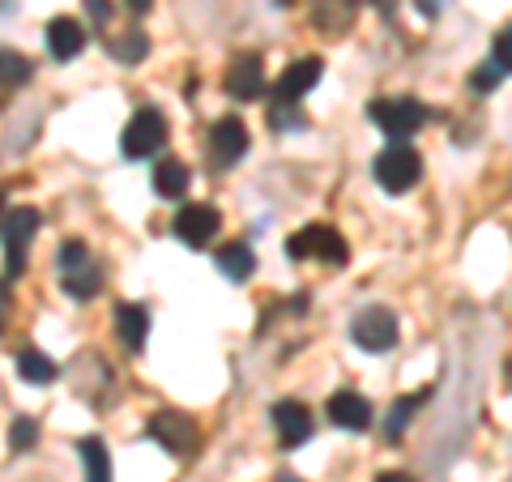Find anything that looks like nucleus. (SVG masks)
Returning <instances> with one entry per match:
<instances>
[{
	"mask_svg": "<svg viewBox=\"0 0 512 482\" xmlns=\"http://www.w3.org/2000/svg\"><path fill=\"white\" fill-rule=\"evenodd\" d=\"M372 175H376V184L384 192H410L414 184H419V175H423V158H419L414 146H406V141H393L389 150L376 154Z\"/></svg>",
	"mask_w": 512,
	"mask_h": 482,
	"instance_id": "f257e3e1",
	"label": "nucleus"
},
{
	"mask_svg": "<svg viewBox=\"0 0 512 482\" xmlns=\"http://www.w3.org/2000/svg\"><path fill=\"white\" fill-rule=\"evenodd\" d=\"M286 256H291V261H308V256H316V261H329V265H346L350 248H346V239L333 227H325V222H312V227H303V231L291 235Z\"/></svg>",
	"mask_w": 512,
	"mask_h": 482,
	"instance_id": "f03ea898",
	"label": "nucleus"
},
{
	"mask_svg": "<svg viewBox=\"0 0 512 482\" xmlns=\"http://www.w3.org/2000/svg\"><path fill=\"white\" fill-rule=\"evenodd\" d=\"M367 111H372V120H376L393 141H406V137H414V133H419V128L427 124V107H423L419 99H376Z\"/></svg>",
	"mask_w": 512,
	"mask_h": 482,
	"instance_id": "7ed1b4c3",
	"label": "nucleus"
},
{
	"mask_svg": "<svg viewBox=\"0 0 512 482\" xmlns=\"http://www.w3.org/2000/svg\"><path fill=\"white\" fill-rule=\"evenodd\" d=\"M146 436L158 440L175 457H192L197 453V444H201L197 423H188V414H175V410H158L154 419L146 423Z\"/></svg>",
	"mask_w": 512,
	"mask_h": 482,
	"instance_id": "20e7f679",
	"label": "nucleus"
},
{
	"mask_svg": "<svg viewBox=\"0 0 512 482\" xmlns=\"http://www.w3.org/2000/svg\"><path fill=\"white\" fill-rule=\"evenodd\" d=\"M120 146L128 158H150L154 150H163L167 146V120L158 116L154 107H141L133 120H128L124 128V137H120Z\"/></svg>",
	"mask_w": 512,
	"mask_h": 482,
	"instance_id": "39448f33",
	"label": "nucleus"
},
{
	"mask_svg": "<svg viewBox=\"0 0 512 482\" xmlns=\"http://www.w3.org/2000/svg\"><path fill=\"white\" fill-rule=\"evenodd\" d=\"M39 231V214L35 210H13L5 222H0V244H5V269L9 278H18L26 269V248Z\"/></svg>",
	"mask_w": 512,
	"mask_h": 482,
	"instance_id": "423d86ee",
	"label": "nucleus"
},
{
	"mask_svg": "<svg viewBox=\"0 0 512 482\" xmlns=\"http://www.w3.org/2000/svg\"><path fill=\"white\" fill-rule=\"evenodd\" d=\"M222 86H227L231 99L239 103H252L265 94V69H261V56L256 52H239L231 64H227V77H222Z\"/></svg>",
	"mask_w": 512,
	"mask_h": 482,
	"instance_id": "0eeeda50",
	"label": "nucleus"
},
{
	"mask_svg": "<svg viewBox=\"0 0 512 482\" xmlns=\"http://www.w3.org/2000/svg\"><path fill=\"white\" fill-rule=\"evenodd\" d=\"M171 231H175V239H180V244H188V248H205V244H210V239L218 235V210H214V205L192 201V205H184V210L175 214Z\"/></svg>",
	"mask_w": 512,
	"mask_h": 482,
	"instance_id": "6e6552de",
	"label": "nucleus"
},
{
	"mask_svg": "<svg viewBox=\"0 0 512 482\" xmlns=\"http://www.w3.org/2000/svg\"><path fill=\"white\" fill-rule=\"evenodd\" d=\"M350 337H355L363 350L380 355V350H389V346L397 342V316L384 312V308H367V312L355 316V325H350Z\"/></svg>",
	"mask_w": 512,
	"mask_h": 482,
	"instance_id": "1a4fd4ad",
	"label": "nucleus"
},
{
	"mask_svg": "<svg viewBox=\"0 0 512 482\" xmlns=\"http://www.w3.org/2000/svg\"><path fill=\"white\" fill-rule=\"evenodd\" d=\"M244 154H248V128H244V120H235V116L218 120L210 128V158H214V167H231Z\"/></svg>",
	"mask_w": 512,
	"mask_h": 482,
	"instance_id": "9d476101",
	"label": "nucleus"
},
{
	"mask_svg": "<svg viewBox=\"0 0 512 482\" xmlns=\"http://www.w3.org/2000/svg\"><path fill=\"white\" fill-rule=\"evenodd\" d=\"M320 73H325V64H320L316 56H303L295 64H286V73L278 77V86H274V103H295L303 99L316 82H320Z\"/></svg>",
	"mask_w": 512,
	"mask_h": 482,
	"instance_id": "9b49d317",
	"label": "nucleus"
},
{
	"mask_svg": "<svg viewBox=\"0 0 512 482\" xmlns=\"http://www.w3.org/2000/svg\"><path fill=\"white\" fill-rule=\"evenodd\" d=\"M325 414H329V419L338 423V427H346V431H367V427H372V401L359 397L355 389L333 393Z\"/></svg>",
	"mask_w": 512,
	"mask_h": 482,
	"instance_id": "f8f14e48",
	"label": "nucleus"
},
{
	"mask_svg": "<svg viewBox=\"0 0 512 482\" xmlns=\"http://www.w3.org/2000/svg\"><path fill=\"white\" fill-rule=\"evenodd\" d=\"M274 427H278V436H282L286 448L312 440V414H308L303 401H278L274 406Z\"/></svg>",
	"mask_w": 512,
	"mask_h": 482,
	"instance_id": "ddd939ff",
	"label": "nucleus"
},
{
	"mask_svg": "<svg viewBox=\"0 0 512 482\" xmlns=\"http://www.w3.org/2000/svg\"><path fill=\"white\" fill-rule=\"evenodd\" d=\"M43 39H47V52H52L56 60H73L86 47V30L73 18H52L43 30Z\"/></svg>",
	"mask_w": 512,
	"mask_h": 482,
	"instance_id": "4468645a",
	"label": "nucleus"
},
{
	"mask_svg": "<svg viewBox=\"0 0 512 482\" xmlns=\"http://www.w3.org/2000/svg\"><path fill=\"white\" fill-rule=\"evenodd\" d=\"M116 333L128 355H141V346H146V333H150V312L141 308V303H120L116 308Z\"/></svg>",
	"mask_w": 512,
	"mask_h": 482,
	"instance_id": "2eb2a0df",
	"label": "nucleus"
},
{
	"mask_svg": "<svg viewBox=\"0 0 512 482\" xmlns=\"http://www.w3.org/2000/svg\"><path fill=\"white\" fill-rule=\"evenodd\" d=\"M214 265H218L222 278H231V282L252 278V269H256L252 248H248V244H227V248H222V252L214 256Z\"/></svg>",
	"mask_w": 512,
	"mask_h": 482,
	"instance_id": "dca6fc26",
	"label": "nucleus"
},
{
	"mask_svg": "<svg viewBox=\"0 0 512 482\" xmlns=\"http://www.w3.org/2000/svg\"><path fill=\"white\" fill-rule=\"evenodd\" d=\"M154 192H158V197H167V201L184 197V192H188V167L175 163V158H163V163L154 167Z\"/></svg>",
	"mask_w": 512,
	"mask_h": 482,
	"instance_id": "f3484780",
	"label": "nucleus"
},
{
	"mask_svg": "<svg viewBox=\"0 0 512 482\" xmlns=\"http://www.w3.org/2000/svg\"><path fill=\"white\" fill-rule=\"evenodd\" d=\"M77 453H82V465H86V482H111V457L99 436H86L77 444Z\"/></svg>",
	"mask_w": 512,
	"mask_h": 482,
	"instance_id": "a211bd4d",
	"label": "nucleus"
},
{
	"mask_svg": "<svg viewBox=\"0 0 512 482\" xmlns=\"http://www.w3.org/2000/svg\"><path fill=\"white\" fill-rule=\"evenodd\" d=\"M18 372H22V380H30V384H52V380L60 376V367L47 359V355H39L35 346H26V350H18Z\"/></svg>",
	"mask_w": 512,
	"mask_h": 482,
	"instance_id": "6ab92c4d",
	"label": "nucleus"
},
{
	"mask_svg": "<svg viewBox=\"0 0 512 482\" xmlns=\"http://www.w3.org/2000/svg\"><path fill=\"white\" fill-rule=\"evenodd\" d=\"M427 397H431V389H423V393H410V397H402V401H397V406L389 410V423H384V431H389V440H397V436H402V431L410 427L414 410H419Z\"/></svg>",
	"mask_w": 512,
	"mask_h": 482,
	"instance_id": "aec40b11",
	"label": "nucleus"
},
{
	"mask_svg": "<svg viewBox=\"0 0 512 482\" xmlns=\"http://www.w3.org/2000/svg\"><path fill=\"white\" fill-rule=\"evenodd\" d=\"M64 291H69L73 299H94V295L103 291V278H99V269H94V265H82V269L64 273Z\"/></svg>",
	"mask_w": 512,
	"mask_h": 482,
	"instance_id": "412c9836",
	"label": "nucleus"
},
{
	"mask_svg": "<svg viewBox=\"0 0 512 482\" xmlns=\"http://www.w3.org/2000/svg\"><path fill=\"white\" fill-rule=\"evenodd\" d=\"M355 13V0H316V26L325 30H342Z\"/></svg>",
	"mask_w": 512,
	"mask_h": 482,
	"instance_id": "4be33fe9",
	"label": "nucleus"
},
{
	"mask_svg": "<svg viewBox=\"0 0 512 482\" xmlns=\"http://www.w3.org/2000/svg\"><path fill=\"white\" fill-rule=\"evenodd\" d=\"M146 52H150V39L141 35V30H128V35H120L116 43H111V56L124 60V64H137Z\"/></svg>",
	"mask_w": 512,
	"mask_h": 482,
	"instance_id": "5701e85b",
	"label": "nucleus"
},
{
	"mask_svg": "<svg viewBox=\"0 0 512 482\" xmlns=\"http://www.w3.org/2000/svg\"><path fill=\"white\" fill-rule=\"evenodd\" d=\"M30 82V60L18 52H0V86H26Z\"/></svg>",
	"mask_w": 512,
	"mask_h": 482,
	"instance_id": "b1692460",
	"label": "nucleus"
},
{
	"mask_svg": "<svg viewBox=\"0 0 512 482\" xmlns=\"http://www.w3.org/2000/svg\"><path fill=\"white\" fill-rule=\"evenodd\" d=\"M35 440H39V423H35V419H26V414H22V419L9 427V444L18 448V453H30V448H35Z\"/></svg>",
	"mask_w": 512,
	"mask_h": 482,
	"instance_id": "393cba45",
	"label": "nucleus"
},
{
	"mask_svg": "<svg viewBox=\"0 0 512 482\" xmlns=\"http://www.w3.org/2000/svg\"><path fill=\"white\" fill-rule=\"evenodd\" d=\"M82 265H90V252H86L82 239H69V244L60 248V273H73V269H82Z\"/></svg>",
	"mask_w": 512,
	"mask_h": 482,
	"instance_id": "a878e982",
	"label": "nucleus"
},
{
	"mask_svg": "<svg viewBox=\"0 0 512 482\" xmlns=\"http://www.w3.org/2000/svg\"><path fill=\"white\" fill-rule=\"evenodd\" d=\"M491 60L500 64L504 73H512V26H504L500 35H495V43H491Z\"/></svg>",
	"mask_w": 512,
	"mask_h": 482,
	"instance_id": "bb28decb",
	"label": "nucleus"
},
{
	"mask_svg": "<svg viewBox=\"0 0 512 482\" xmlns=\"http://www.w3.org/2000/svg\"><path fill=\"white\" fill-rule=\"evenodd\" d=\"M269 124L274 128H303V116L295 111V103H274L269 107Z\"/></svg>",
	"mask_w": 512,
	"mask_h": 482,
	"instance_id": "cd10ccee",
	"label": "nucleus"
},
{
	"mask_svg": "<svg viewBox=\"0 0 512 482\" xmlns=\"http://www.w3.org/2000/svg\"><path fill=\"white\" fill-rule=\"evenodd\" d=\"M500 77H504V69H500V64H495V60H487V64H478V69H474V90H495V86H500Z\"/></svg>",
	"mask_w": 512,
	"mask_h": 482,
	"instance_id": "c85d7f7f",
	"label": "nucleus"
},
{
	"mask_svg": "<svg viewBox=\"0 0 512 482\" xmlns=\"http://www.w3.org/2000/svg\"><path fill=\"white\" fill-rule=\"evenodd\" d=\"M86 9H90V18L99 22V26L111 18V5H107V0H86Z\"/></svg>",
	"mask_w": 512,
	"mask_h": 482,
	"instance_id": "c756f323",
	"label": "nucleus"
},
{
	"mask_svg": "<svg viewBox=\"0 0 512 482\" xmlns=\"http://www.w3.org/2000/svg\"><path fill=\"white\" fill-rule=\"evenodd\" d=\"M9 308H13V295H9V282H0V329L9 320Z\"/></svg>",
	"mask_w": 512,
	"mask_h": 482,
	"instance_id": "7c9ffc66",
	"label": "nucleus"
},
{
	"mask_svg": "<svg viewBox=\"0 0 512 482\" xmlns=\"http://www.w3.org/2000/svg\"><path fill=\"white\" fill-rule=\"evenodd\" d=\"M419 9L427 13V18H440V9H444V0H419Z\"/></svg>",
	"mask_w": 512,
	"mask_h": 482,
	"instance_id": "2f4dec72",
	"label": "nucleus"
},
{
	"mask_svg": "<svg viewBox=\"0 0 512 482\" xmlns=\"http://www.w3.org/2000/svg\"><path fill=\"white\" fill-rule=\"evenodd\" d=\"M128 9H133V13H150L154 0H128Z\"/></svg>",
	"mask_w": 512,
	"mask_h": 482,
	"instance_id": "473e14b6",
	"label": "nucleus"
},
{
	"mask_svg": "<svg viewBox=\"0 0 512 482\" xmlns=\"http://www.w3.org/2000/svg\"><path fill=\"white\" fill-rule=\"evenodd\" d=\"M372 5H376L380 13H393V5H397V0H372Z\"/></svg>",
	"mask_w": 512,
	"mask_h": 482,
	"instance_id": "72a5a7b5",
	"label": "nucleus"
},
{
	"mask_svg": "<svg viewBox=\"0 0 512 482\" xmlns=\"http://www.w3.org/2000/svg\"><path fill=\"white\" fill-rule=\"evenodd\" d=\"M376 482H410V478H406V474H380Z\"/></svg>",
	"mask_w": 512,
	"mask_h": 482,
	"instance_id": "f704fd0d",
	"label": "nucleus"
},
{
	"mask_svg": "<svg viewBox=\"0 0 512 482\" xmlns=\"http://www.w3.org/2000/svg\"><path fill=\"white\" fill-rule=\"evenodd\" d=\"M278 482H303V478H295V474H278Z\"/></svg>",
	"mask_w": 512,
	"mask_h": 482,
	"instance_id": "c9c22d12",
	"label": "nucleus"
},
{
	"mask_svg": "<svg viewBox=\"0 0 512 482\" xmlns=\"http://www.w3.org/2000/svg\"><path fill=\"white\" fill-rule=\"evenodd\" d=\"M508 380H512V363H508Z\"/></svg>",
	"mask_w": 512,
	"mask_h": 482,
	"instance_id": "e433bc0d",
	"label": "nucleus"
},
{
	"mask_svg": "<svg viewBox=\"0 0 512 482\" xmlns=\"http://www.w3.org/2000/svg\"><path fill=\"white\" fill-rule=\"evenodd\" d=\"M0 205H5V197H0Z\"/></svg>",
	"mask_w": 512,
	"mask_h": 482,
	"instance_id": "4c0bfd02",
	"label": "nucleus"
}]
</instances>
